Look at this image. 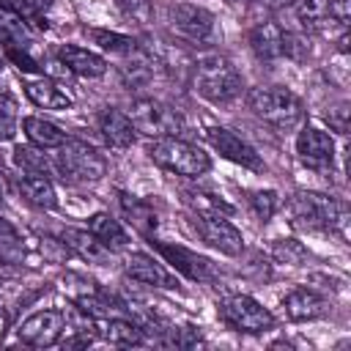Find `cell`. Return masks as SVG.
I'll list each match as a JSON object with an SVG mask.
<instances>
[{
	"label": "cell",
	"mask_w": 351,
	"mask_h": 351,
	"mask_svg": "<svg viewBox=\"0 0 351 351\" xmlns=\"http://www.w3.org/2000/svg\"><path fill=\"white\" fill-rule=\"evenodd\" d=\"M296 156L313 170H329L335 162V140L329 132L304 126L296 137Z\"/></svg>",
	"instance_id": "12"
},
{
	"label": "cell",
	"mask_w": 351,
	"mask_h": 351,
	"mask_svg": "<svg viewBox=\"0 0 351 351\" xmlns=\"http://www.w3.org/2000/svg\"><path fill=\"white\" fill-rule=\"evenodd\" d=\"M112 3L118 5V11H121L126 19L137 22V25H145V22H151V16H154V8H151L148 0H112Z\"/></svg>",
	"instance_id": "33"
},
{
	"label": "cell",
	"mask_w": 351,
	"mask_h": 351,
	"mask_svg": "<svg viewBox=\"0 0 351 351\" xmlns=\"http://www.w3.org/2000/svg\"><path fill=\"white\" fill-rule=\"evenodd\" d=\"M271 255H274L280 263L299 266V263H304L307 250H304V247H302V241H296V239H277V241H274V247H271Z\"/></svg>",
	"instance_id": "31"
},
{
	"label": "cell",
	"mask_w": 351,
	"mask_h": 351,
	"mask_svg": "<svg viewBox=\"0 0 351 351\" xmlns=\"http://www.w3.org/2000/svg\"><path fill=\"white\" fill-rule=\"evenodd\" d=\"M16 101L8 93H0V140H14L16 134Z\"/></svg>",
	"instance_id": "32"
},
{
	"label": "cell",
	"mask_w": 351,
	"mask_h": 351,
	"mask_svg": "<svg viewBox=\"0 0 351 351\" xmlns=\"http://www.w3.org/2000/svg\"><path fill=\"white\" fill-rule=\"evenodd\" d=\"M219 318L236 329V332H244V335H261V332H269L274 326V315L261 304L255 302L252 296L247 293H236V296H228L222 299L219 304Z\"/></svg>",
	"instance_id": "7"
},
{
	"label": "cell",
	"mask_w": 351,
	"mask_h": 351,
	"mask_svg": "<svg viewBox=\"0 0 351 351\" xmlns=\"http://www.w3.org/2000/svg\"><path fill=\"white\" fill-rule=\"evenodd\" d=\"M104 52H110V55H118V58H132V55H137L140 52V47H137V41L132 38V36H123V33H115V30H85Z\"/></svg>",
	"instance_id": "27"
},
{
	"label": "cell",
	"mask_w": 351,
	"mask_h": 351,
	"mask_svg": "<svg viewBox=\"0 0 351 351\" xmlns=\"http://www.w3.org/2000/svg\"><path fill=\"white\" fill-rule=\"evenodd\" d=\"M121 208H123L126 219H129L140 233L151 236V233L156 230V214H154V208H151L145 200H140V197H134V195L121 192Z\"/></svg>",
	"instance_id": "25"
},
{
	"label": "cell",
	"mask_w": 351,
	"mask_h": 351,
	"mask_svg": "<svg viewBox=\"0 0 351 351\" xmlns=\"http://www.w3.org/2000/svg\"><path fill=\"white\" fill-rule=\"evenodd\" d=\"M0 69H3V55H0Z\"/></svg>",
	"instance_id": "41"
},
{
	"label": "cell",
	"mask_w": 351,
	"mask_h": 351,
	"mask_svg": "<svg viewBox=\"0 0 351 351\" xmlns=\"http://www.w3.org/2000/svg\"><path fill=\"white\" fill-rule=\"evenodd\" d=\"M14 165L22 173H36V176H49V170H52L49 159L38 148H27V145H16L14 148Z\"/></svg>",
	"instance_id": "29"
},
{
	"label": "cell",
	"mask_w": 351,
	"mask_h": 351,
	"mask_svg": "<svg viewBox=\"0 0 351 351\" xmlns=\"http://www.w3.org/2000/svg\"><path fill=\"white\" fill-rule=\"evenodd\" d=\"M19 195L25 197V203L36 206V208H55L58 206V195L55 186L49 181V176H36V173H25L16 181Z\"/></svg>",
	"instance_id": "20"
},
{
	"label": "cell",
	"mask_w": 351,
	"mask_h": 351,
	"mask_svg": "<svg viewBox=\"0 0 351 351\" xmlns=\"http://www.w3.org/2000/svg\"><path fill=\"white\" fill-rule=\"evenodd\" d=\"M151 244L184 277L197 280V282H208V280L217 277V269L206 255H197L195 250H186V247H178V244H162V241H151Z\"/></svg>",
	"instance_id": "11"
},
{
	"label": "cell",
	"mask_w": 351,
	"mask_h": 351,
	"mask_svg": "<svg viewBox=\"0 0 351 351\" xmlns=\"http://www.w3.org/2000/svg\"><path fill=\"white\" fill-rule=\"evenodd\" d=\"M247 203L252 208V214L261 219V222H269L271 214L277 211V192L274 189H255L247 195Z\"/></svg>",
	"instance_id": "30"
},
{
	"label": "cell",
	"mask_w": 351,
	"mask_h": 351,
	"mask_svg": "<svg viewBox=\"0 0 351 351\" xmlns=\"http://www.w3.org/2000/svg\"><path fill=\"white\" fill-rule=\"evenodd\" d=\"M8 326H11V315H8V313H5L3 307H0V340L5 337V332H8Z\"/></svg>",
	"instance_id": "38"
},
{
	"label": "cell",
	"mask_w": 351,
	"mask_h": 351,
	"mask_svg": "<svg viewBox=\"0 0 351 351\" xmlns=\"http://www.w3.org/2000/svg\"><path fill=\"white\" fill-rule=\"evenodd\" d=\"M88 230H90V233H93L110 252L123 250V247L129 244V233L121 228L118 219H112V217L104 214V211H99V214H93V217L88 219Z\"/></svg>",
	"instance_id": "23"
},
{
	"label": "cell",
	"mask_w": 351,
	"mask_h": 351,
	"mask_svg": "<svg viewBox=\"0 0 351 351\" xmlns=\"http://www.w3.org/2000/svg\"><path fill=\"white\" fill-rule=\"evenodd\" d=\"M5 55H8V60H14V63H16V69H19V71H38V63H36V58H30V55H27V49L5 47Z\"/></svg>",
	"instance_id": "35"
},
{
	"label": "cell",
	"mask_w": 351,
	"mask_h": 351,
	"mask_svg": "<svg viewBox=\"0 0 351 351\" xmlns=\"http://www.w3.org/2000/svg\"><path fill=\"white\" fill-rule=\"evenodd\" d=\"M22 129L27 134V140L33 145H38L41 151L44 148H58L63 140H66V132H60V126H55L52 121H44V118H36V115H27L22 121Z\"/></svg>",
	"instance_id": "24"
},
{
	"label": "cell",
	"mask_w": 351,
	"mask_h": 351,
	"mask_svg": "<svg viewBox=\"0 0 351 351\" xmlns=\"http://www.w3.org/2000/svg\"><path fill=\"white\" fill-rule=\"evenodd\" d=\"M99 132L110 148H129L137 137V129L129 121V115L115 107H104L99 112Z\"/></svg>",
	"instance_id": "14"
},
{
	"label": "cell",
	"mask_w": 351,
	"mask_h": 351,
	"mask_svg": "<svg viewBox=\"0 0 351 351\" xmlns=\"http://www.w3.org/2000/svg\"><path fill=\"white\" fill-rule=\"evenodd\" d=\"M3 176V173H0ZM0 203H3V184H0Z\"/></svg>",
	"instance_id": "40"
},
{
	"label": "cell",
	"mask_w": 351,
	"mask_h": 351,
	"mask_svg": "<svg viewBox=\"0 0 351 351\" xmlns=\"http://www.w3.org/2000/svg\"><path fill=\"white\" fill-rule=\"evenodd\" d=\"M208 143H211L214 151H217L219 156H225L228 162H236V165L250 167V170H263V162H261L258 151H255L250 143H244L236 132H230V129H225V126H211V129H208Z\"/></svg>",
	"instance_id": "13"
},
{
	"label": "cell",
	"mask_w": 351,
	"mask_h": 351,
	"mask_svg": "<svg viewBox=\"0 0 351 351\" xmlns=\"http://www.w3.org/2000/svg\"><path fill=\"white\" fill-rule=\"evenodd\" d=\"M63 329H66V315L60 310H38L22 321V326L16 329V337L25 346L47 348L60 340Z\"/></svg>",
	"instance_id": "10"
},
{
	"label": "cell",
	"mask_w": 351,
	"mask_h": 351,
	"mask_svg": "<svg viewBox=\"0 0 351 351\" xmlns=\"http://www.w3.org/2000/svg\"><path fill=\"white\" fill-rule=\"evenodd\" d=\"M195 228H197L200 239H203L208 247L219 250L222 255H230V258L241 255V250H244V236H241V230H239L233 222H228L219 211H214V208L197 211V214H195Z\"/></svg>",
	"instance_id": "9"
},
{
	"label": "cell",
	"mask_w": 351,
	"mask_h": 351,
	"mask_svg": "<svg viewBox=\"0 0 351 351\" xmlns=\"http://www.w3.org/2000/svg\"><path fill=\"white\" fill-rule=\"evenodd\" d=\"M282 310L291 321H315L326 313V299L313 288H293L285 293Z\"/></svg>",
	"instance_id": "16"
},
{
	"label": "cell",
	"mask_w": 351,
	"mask_h": 351,
	"mask_svg": "<svg viewBox=\"0 0 351 351\" xmlns=\"http://www.w3.org/2000/svg\"><path fill=\"white\" fill-rule=\"evenodd\" d=\"M126 274L134 282H143L151 288H176V280L167 274V269L145 252H132L126 258Z\"/></svg>",
	"instance_id": "15"
},
{
	"label": "cell",
	"mask_w": 351,
	"mask_h": 351,
	"mask_svg": "<svg viewBox=\"0 0 351 351\" xmlns=\"http://www.w3.org/2000/svg\"><path fill=\"white\" fill-rule=\"evenodd\" d=\"M148 156L159 167H165V170H170L176 176H186V178H197V176L211 170L208 154L203 148L186 143V140H178L176 134L154 137V143L148 145Z\"/></svg>",
	"instance_id": "4"
},
{
	"label": "cell",
	"mask_w": 351,
	"mask_h": 351,
	"mask_svg": "<svg viewBox=\"0 0 351 351\" xmlns=\"http://www.w3.org/2000/svg\"><path fill=\"white\" fill-rule=\"evenodd\" d=\"M55 167L69 184H96L107 173V162L82 140H63L55 154Z\"/></svg>",
	"instance_id": "5"
},
{
	"label": "cell",
	"mask_w": 351,
	"mask_h": 351,
	"mask_svg": "<svg viewBox=\"0 0 351 351\" xmlns=\"http://www.w3.org/2000/svg\"><path fill=\"white\" fill-rule=\"evenodd\" d=\"M250 47L261 60H277L285 52V30L277 22H261L250 30Z\"/></svg>",
	"instance_id": "18"
},
{
	"label": "cell",
	"mask_w": 351,
	"mask_h": 351,
	"mask_svg": "<svg viewBox=\"0 0 351 351\" xmlns=\"http://www.w3.org/2000/svg\"><path fill=\"white\" fill-rule=\"evenodd\" d=\"M96 335L104 337L107 343L112 346H140L143 343V326L134 324V321H126V318H101L96 324Z\"/></svg>",
	"instance_id": "22"
},
{
	"label": "cell",
	"mask_w": 351,
	"mask_h": 351,
	"mask_svg": "<svg viewBox=\"0 0 351 351\" xmlns=\"http://www.w3.org/2000/svg\"><path fill=\"white\" fill-rule=\"evenodd\" d=\"M60 241H63L71 252H77L82 261H88V263H107V261H110V250H107L90 230L66 228V230L60 233Z\"/></svg>",
	"instance_id": "19"
},
{
	"label": "cell",
	"mask_w": 351,
	"mask_h": 351,
	"mask_svg": "<svg viewBox=\"0 0 351 351\" xmlns=\"http://www.w3.org/2000/svg\"><path fill=\"white\" fill-rule=\"evenodd\" d=\"M167 25L170 30L192 44H203L214 36V14L195 3H176L167 8Z\"/></svg>",
	"instance_id": "8"
},
{
	"label": "cell",
	"mask_w": 351,
	"mask_h": 351,
	"mask_svg": "<svg viewBox=\"0 0 351 351\" xmlns=\"http://www.w3.org/2000/svg\"><path fill=\"white\" fill-rule=\"evenodd\" d=\"M27 5L41 16V14H47V11L52 8V0H27Z\"/></svg>",
	"instance_id": "37"
},
{
	"label": "cell",
	"mask_w": 351,
	"mask_h": 351,
	"mask_svg": "<svg viewBox=\"0 0 351 351\" xmlns=\"http://www.w3.org/2000/svg\"><path fill=\"white\" fill-rule=\"evenodd\" d=\"M22 252V241H19V233L14 230L11 222L0 219V255L3 258H14Z\"/></svg>",
	"instance_id": "34"
},
{
	"label": "cell",
	"mask_w": 351,
	"mask_h": 351,
	"mask_svg": "<svg viewBox=\"0 0 351 351\" xmlns=\"http://www.w3.org/2000/svg\"><path fill=\"white\" fill-rule=\"evenodd\" d=\"M271 5H293V0H271Z\"/></svg>",
	"instance_id": "39"
},
{
	"label": "cell",
	"mask_w": 351,
	"mask_h": 351,
	"mask_svg": "<svg viewBox=\"0 0 351 351\" xmlns=\"http://www.w3.org/2000/svg\"><path fill=\"white\" fill-rule=\"evenodd\" d=\"M192 85L203 99L214 104H228L241 93L244 80L225 55L206 52L192 63Z\"/></svg>",
	"instance_id": "1"
},
{
	"label": "cell",
	"mask_w": 351,
	"mask_h": 351,
	"mask_svg": "<svg viewBox=\"0 0 351 351\" xmlns=\"http://www.w3.org/2000/svg\"><path fill=\"white\" fill-rule=\"evenodd\" d=\"M126 115L134 123V129L148 134V137H167V134H178L184 129L181 115L173 107H167V104H162L159 99H151V96L134 99Z\"/></svg>",
	"instance_id": "6"
},
{
	"label": "cell",
	"mask_w": 351,
	"mask_h": 351,
	"mask_svg": "<svg viewBox=\"0 0 351 351\" xmlns=\"http://www.w3.org/2000/svg\"><path fill=\"white\" fill-rule=\"evenodd\" d=\"M329 0H293V11L307 30H321L329 19Z\"/></svg>",
	"instance_id": "28"
},
{
	"label": "cell",
	"mask_w": 351,
	"mask_h": 351,
	"mask_svg": "<svg viewBox=\"0 0 351 351\" xmlns=\"http://www.w3.org/2000/svg\"><path fill=\"white\" fill-rule=\"evenodd\" d=\"M288 222L299 230H340L346 228V206L318 192H296L288 206Z\"/></svg>",
	"instance_id": "2"
},
{
	"label": "cell",
	"mask_w": 351,
	"mask_h": 351,
	"mask_svg": "<svg viewBox=\"0 0 351 351\" xmlns=\"http://www.w3.org/2000/svg\"><path fill=\"white\" fill-rule=\"evenodd\" d=\"M25 93L36 107H44V110H66V107H71V99L58 88V82H52L47 77L25 80Z\"/></svg>",
	"instance_id": "21"
},
{
	"label": "cell",
	"mask_w": 351,
	"mask_h": 351,
	"mask_svg": "<svg viewBox=\"0 0 351 351\" xmlns=\"http://www.w3.org/2000/svg\"><path fill=\"white\" fill-rule=\"evenodd\" d=\"M0 41L5 47H22V49H27V44H30L27 22L19 14L8 11L5 5H0Z\"/></svg>",
	"instance_id": "26"
},
{
	"label": "cell",
	"mask_w": 351,
	"mask_h": 351,
	"mask_svg": "<svg viewBox=\"0 0 351 351\" xmlns=\"http://www.w3.org/2000/svg\"><path fill=\"white\" fill-rule=\"evenodd\" d=\"M247 104L261 121L280 132H291L304 121V104L288 88H252L247 93Z\"/></svg>",
	"instance_id": "3"
},
{
	"label": "cell",
	"mask_w": 351,
	"mask_h": 351,
	"mask_svg": "<svg viewBox=\"0 0 351 351\" xmlns=\"http://www.w3.org/2000/svg\"><path fill=\"white\" fill-rule=\"evenodd\" d=\"M326 121H329V126H332L335 132L346 134V129H348V104H343V101H340L337 107H329Z\"/></svg>",
	"instance_id": "36"
},
{
	"label": "cell",
	"mask_w": 351,
	"mask_h": 351,
	"mask_svg": "<svg viewBox=\"0 0 351 351\" xmlns=\"http://www.w3.org/2000/svg\"><path fill=\"white\" fill-rule=\"evenodd\" d=\"M58 60L71 71V74H80V77H101L107 71V63L101 55L85 49V47H77V44H63L58 47Z\"/></svg>",
	"instance_id": "17"
}]
</instances>
